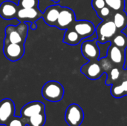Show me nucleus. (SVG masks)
I'll return each instance as SVG.
<instances>
[{
	"instance_id": "nucleus-1",
	"label": "nucleus",
	"mask_w": 127,
	"mask_h": 126,
	"mask_svg": "<svg viewBox=\"0 0 127 126\" xmlns=\"http://www.w3.org/2000/svg\"><path fill=\"white\" fill-rule=\"evenodd\" d=\"M28 25L27 22H19L17 25H8L4 29V39L13 43L24 44L27 39Z\"/></svg>"
},
{
	"instance_id": "nucleus-2",
	"label": "nucleus",
	"mask_w": 127,
	"mask_h": 126,
	"mask_svg": "<svg viewBox=\"0 0 127 126\" xmlns=\"http://www.w3.org/2000/svg\"><path fill=\"white\" fill-rule=\"evenodd\" d=\"M64 88L57 81L51 80L47 82L42 88V97L49 102H57L63 100L64 97Z\"/></svg>"
},
{
	"instance_id": "nucleus-3",
	"label": "nucleus",
	"mask_w": 127,
	"mask_h": 126,
	"mask_svg": "<svg viewBox=\"0 0 127 126\" xmlns=\"http://www.w3.org/2000/svg\"><path fill=\"white\" fill-rule=\"evenodd\" d=\"M118 29L112 19L102 20L96 27L97 40L100 44H106L118 32Z\"/></svg>"
},
{
	"instance_id": "nucleus-4",
	"label": "nucleus",
	"mask_w": 127,
	"mask_h": 126,
	"mask_svg": "<svg viewBox=\"0 0 127 126\" xmlns=\"http://www.w3.org/2000/svg\"><path fill=\"white\" fill-rule=\"evenodd\" d=\"M3 53L4 56L10 62L21 59L25 54V45L13 43L4 39Z\"/></svg>"
},
{
	"instance_id": "nucleus-5",
	"label": "nucleus",
	"mask_w": 127,
	"mask_h": 126,
	"mask_svg": "<svg viewBox=\"0 0 127 126\" xmlns=\"http://www.w3.org/2000/svg\"><path fill=\"white\" fill-rule=\"evenodd\" d=\"M84 120V112L82 108L72 103L68 106L65 114V120L69 126H80Z\"/></svg>"
},
{
	"instance_id": "nucleus-6",
	"label": "nucleus",
	"mask_w": 127,
	"mask_h": 126,
	"mask_svg": "<svg viewBox=\"0 0 127 126\" xmlns=\"http://www.w3.org/2000/svg\"><path fill=\"white\" fill-rule=\"evenodd\" d=\"M75 22L76 16L74 11L68 7H62L55 27L60 30H67L72 27Z\"/></svg>"
},
{
	"instance_id": "nucleus-7",
	"label": "nucleus",
	"mask_w": 127,
	"mask_h": 126,
	"mask_svg": "<svg viewBox=\"0 0 127 126\" xmlns=\"http://www.w3.org/2000/svg\"><path fill=\"white\" fill-rule=\"evenodd\" d=\"M81 52L83 56L89 61L98 60L100 57V50L97 39L84 41L81 45Z\"/></svg>"
},
{
	"instance_id": "nucleus-8",
	"label": "nucleus",
	"mask_w": 127,
	"mask_h": 126,
	"mask_svg": "<svg viewBox=\"0 0 127 126\" xmlns=\"http://www.w3.org/2000/svg\"><path fill=\"white\" fill-rule=\"evenodd\" d=\"M81 73L91 80H97L104 74L98 60H91L80 68Z\"/></svg>"
},
{
	"instance_id": "nucleus-9",
	"label": "nucleus",
	"mask_w": 127,
	"mask_h": 126,
	"mask_svg": "<svg viewBox=\"0 0 127 126\" xmlns=\"http://www.w3.org/2000/svg\"><path fill=\"white\" fill-rule=\"evenodd\" d=\"M125 52L126 50L121 49L117 46L110 44L107 50L106 56L114 64L115 66L119 67L121 68H124L126 60Z\"/></svg>"
},
{
	"instance_id": "nucleus-10",
	"label": "nucleus",
	"mask_w": 127,
	"mask_h": 126,
	"mask_svg": "<svg viewBox=\"0 0 127 126\" xmlns=\"http://www.w3.org/2000/svg\"><path fill=\"white\" fill-rule=\"evenodd\" d=\"M15 105L12 100L6 98L0 101V125L6 126L14 117Z\"/></svg>"
},
{
	"instance_id": "nucleus-11",
	"label": "nucleus",
	"mask_w": 127,
	"mask_h": 126,
	"mask_svg": "<svg viewBox=\"0 0 127 126\" xmlns=\"http://www.w3.org/2000/svg\"><path fill=\"white\" fill-rule=\"evenodd\" d=\"M42 16V12L38 7L19 8L16 19L23 22H36Z\"/></svg>"
},
{
	"instance_id": "nucleus-12",
	"label": "nucleus",
	"mask_w": 127,
	"mask_h": 126,
	"mask_svg": "<svg viewBox=\"0 0 127 126\" xmlns=\"http://www.w3.org/2000/svg\"><path fill=\"white\" fill-rule=\"evenodd\" d=\"M111 86V94L113 97L121 98L127 96V68L123 69L119 80Z\"/></svg>"
},
{
	"instance_id": "nucleus-13",
	"label": "nucleus",
	"mask_w": 127,
	"mask_h": 126,
	"mask_svg": "<svg viewBox=\"0 0 127 126\" xmlns=\"http://www.w3.org/2000/svg\"><path fill=\"white\" fill-rule=\"evenodd\" d=\"M72 27L78 33L82 39L92 36L95 33L96 30V27L94 23L88 20H76Z\"/></svg>"
},
{
	"instance_id": "nucleus-14",
	"label": "nucleus",
	"mask_w": 127,
	"mask_h": 126,
	"mask_svg": "<svg viewBox=\"0 0 127 126\" xmlns=\"http://www.w3.org/2000/svg\"><path fill=\"white\" fill-rule=\"evenodd\" d=\"M19 6L13 1L7 0L0 4V16L4 20H12L16 18Z\"/></svg>"
},
{
	"instance_id": "nucleus-15",
	"label": "nucleus",
	"mask_w": 127,
	"mask_h": 126,
	"mask_svg": "<svg viewBox=\"0 0 127 126\" xmlns=\"http://www.w3.org/2000/svg\"><path fill=\"white\" fill-rule=\"evenodd\" d=\"M45 112V106L40 101H33L27 103L21 109V117L28 118L37 114Z\"/></svg>"
},
{
	"instance_id": "nucleus-16",
	"label": "nucleus",
	"mask_w": 127,
	"mask_h": 126,
	"mask_svg": "<svg viewBox=\"0 0 127 126\" xmlns=\"http://www.w3.org/2000/svg\"><path fill=\"white\" fill-rule=\"evenodd\" d=\"M62 6L59 4H54L48 7L45 11L42 13V18L43 19L44 22L49 26H54L57 22L60 12L61 10Z\"/></svg>"
},
{
	"instance_id": "nucleus-17",
	"label": "nucleus",
	"mask_w": 127,
	"mask_h": 126,
	"mask_svg": "<svg viewBox=\"0 0 127 126\" xmlns=\"http://www.w3.org/2000/svg\"><path fill=\"white\" fill-rule=\"evenodd\" d=\"M112 19L118 31H122L127 27V13L124 10L115 12Z\"/></svg>"
},
{
	"instance_id": "nucleus-18",
	"label": "nucleus",
	"mask_w": 127,
	"mask_h": 126,
	"mask_svg": "<svg viewBox=\"0 0 127 126\" xmlns=\"http://www.w3.org/2000/svg\"><path fill=\"white\" fill-rule=\"evenodd\" d=\"M82 39V37L78 34V33L73 27H71L65 30L63 37V42L69 45H77Z\"/></svg>"
},
{
	"instance_id": "nucleus-19",
	"label": "nucleus",
	"mask_w": 127,
	"mask_h": 126,
	"mask_svg": "<svg viewBox=\"0 0 127 126\" xmlns=\"http://www.w3.org/2000/svg\"><path fill=\"white\" fill-rule=\"evenodd\" d=\"M110 43L121 49L126 50L127 48V36L122 31H118L111 39Z\"/></svg>"
},
{
	"instance_id": "nucleus-20",
	"label": "nucleus",
	"mask_w": 127,
	"mask_h": 126,
	"mask_svg": "<svg viewBox=\"0 0 127 126\" xmlns=\"http://www.w3.org/2000/svg\"><path fill=\"white\" fill-rule=\"evenodd\" d=\"M124 68H121L117 66H114V68L106 74L107 78L106 80V85H112L114 83L118 82L121 76L122 71Z\"/></svg>"
},
{
	"instance_id": "nucleus-21",
	"label": "nucleus",
	"mask_w": 127,
	"mask_h": 126,
	"mask_svg": "<svg viewBox=\"0 0 127 126\" xmlns=\"http://www.w3.org/2000/svg\"><path fill=\"white\" fill-rule=\"evenodd\" d=\"M45 121H46L45 112H42L27 118V126H44Z\"/></svg>"
},
{
	"instance_id": "nucleus-22",
	"label": "nucleus",
	"mask_w": 127,
	"mask_h": 126,
	"mask_svg": "<svg viewBox=\"0 0 127 126\" xmlns=\"http://www.w3.org/2000/svg\"><path fill=\"white\" fill-rule=\"evenodd\" d=\"M105 2L114 12L123 10L125 8V0H105Z\"/></svg>"
},
{
	"instance_id": "nucleus-23",
	"label": "nucleus",
	"mask_w": 127,
	"mask_h": 126,
	"mask_svg": "<svg viewBox=\"0 0 127 126\" xmlns=\"http://www.w3.org/2000/svg\"><path fill=\"white\" fill-rule=\"evenodd\" d=\"M114 13L115 12L109 7H108L107 5H106L105 7H103L100 10L96 11V13H97V16L100 19H101L102 20L112 19Z\"/></svg>"
},
{
	"instance_id": "nucleus-24",
	"label": "nucleus",
	"mask_w": 127,
	"mask_h": 126,
	"mask_svg": "<svg viewBox=\"0 0 127 126\" xmlns=\"http://www.w3.org/2000/svg\"><path fill=\"white\" fill-rule=\"evenodd\" d=\"M98 61H99V63H100V65L101 66V68H102L103 71L105 74L109 73L115 66L114 64L109 59V58L107 56L100 57Z\"/></svg>"
},
{
	"instance_id": "nucleus-25",
	"label": "nucleus",
	"mask_w": 127,
	"mask_h": 126,
	"mask_svg": "<svg viewBox=\"0 0 127 126\" xmlns=\"http://www.w3.org/2000/svg\"><path fill=\"white\" fill-rule=\"evenodd\" d=\"M19 8H33L38 7L39 0H19Z\"/></svg>"
},
{
	"instance_id": "nucleus-26",
	"label": "nucleus",
	"mask_w": 127,
	"mask_h": 126,
	"mask_svg": "<svg viewBox=\"0 0 127 126\" xmlns=\"http://www.w3.org/2000/svg\"><path fill=\"white\" fill-rule=\"evenodd\" d=\"M27 126V118L20 117H13L11 118L8 123H7L6 126Z\"/></svg>"
},
{
	"instance_id": "nucleus-27",
	"label": "nucleus",
	"mask_w": 127,
	"mask_h": 126,
	"mask_svg": "<svg viewBox=\"0 0 127 126\" xmlns=\"http://www.w3.org/2000/svg\"><path fill=\"white\" fill-rule=\"evenodd\" d=\"M92 7L94 8V10L95 11H97V10H100L101 8H103V7H105L106 4L105 2V0H92Z\"/></svg>"
},
{
	"instance_id": "nucleus-28",
	"label": "nucleus",
	"mask_w": 127,
	"mask_h": 126,
	"mask_svg": "<svg viewBox=\"0 0 127 126\" xmlns=\"http://www.w3.org/2000/svg\"><path fill=\"white\" fill-rule=\"evenodd\" d=\"M30 28L33 30H35L37 28V25L36 24V22H31L30 24Z\"/></svg>"
},
{
	"instance_id": "nucleus-29",
	"label": "nucleus",
	"mask_w": 127,
	"mask_h": 126,
	"mask_svg": "<svg viewBox=\"0 0 127 126\" xmlns=\"http://www.w3.org/2000/svg\"><path fill=\"white\" fill-rule=\"evenodd\" d=\"M51 1H54L55 3H58L60 1V0H51Z\"/></svg>"
}]
</instances>
